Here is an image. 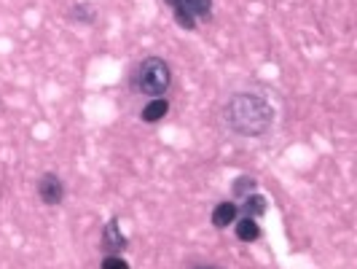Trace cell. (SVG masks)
<instances>
[{
  "mask_svg": "<svg viewBox=\"0 0 357 269\" xmlns=\"http://www.w3.org/2000/svg\"><path fill=\"white\" fill-rule=\"evenodd\" d=\"M223 122L239 138H264L274 124V106L255 92H239L223 106Z\"/></svg>",
  "mask_w": 357,
  "mask_h": 269,
  "instance_id": "6da1fadb",
  "label": "cell"
},
{
  "mask_svg": "<svg viewBox=\"0 0 357 269\" xmlns=\"http://www.w3.org/2000/svg\"><path fill=\"white\" fill-rule=\"evenodd\" d=\"M172 84V71L161 57H145L132 73V89L148 97H164Z\"/></svg>",
  "mask_w": 357,
  "mask_h": 269,
  "instance_id": "7a4b0ae2",
  "label": "cell"
},
{
  "mask_svg": "<svg viewBox=\"0 0 357 269\" xmlns=\"http://www.w3.org/2000/svg\"><path fill=\"white\" fill-rule=\"evenodd\" d=\"M183 30H197V19L213 17V0H164Z\"/></svg>",
  "mask_w": 357,
  "mask_h": 269,
  "instance_id": "3957f363",
  "label": "cell"
},
{
  "mask_svg": "<svg viewBox=\"0 0 357 269\" xmlns=\"http://www.w3.org/2000/svg\"><path fill=\"white\" fill-rule=\"evenodd\" d=\"M38 197L43 199V205H59L65 199V183L56 173H46L38 180Z\"/></svg>",
  "mask_w": 357,
  "mask_h": 269,
  "instance_id": "277c9868",
  "label": "cell"
},
{
  "mask_svg": "<svg viewBox=\"0 0 357 269\" xmlns=\"http://www.w3.org/2000/svg\"><path fill=\"white\" fill-rule=\"evenodd\" d=\"M126 245L129 242H126V237L119 229V218H110L105 224V229H102V251H105V256H121Z\"/></svg>",
  "mask_w": 357,
  "mask_h": 269,
  "instance_id": "5b68a950",
  "label": "cell"
},
{
  "mask_svg": "<svg viewBox=\"0 0 357 269\" xmlns=\"http://www.w3.org/2000/svg\"><path fill=\"white\" fill-rule=\"evenodd\" d=\"M213 226L215 229H229L234 221L239 218V205H234L231 199H226V202H218L213 208Z\"/></svg>",
  "mask_w": 357,
  "mask_h": 269,
  "instance_id": "8992f818",
  "label": "cell"
},
{
  "mask_svg": "<svg viewBox=\"0 0 357 269\" xmlns=\"http://www.w3.org/2000/svg\"><path fill=\"white\" fill-rule=\"evenodd\" d=\"M234 234H236V240H242V242H255V240L261 237V226H258L255 218L242 215V218L234 221Z\"/></svg>",
  "mask_w": 357,
  "mask_h": 269,
  "instance_id": "52a82bcc",
  "label": "cell"
},
{
  "mask_svg": "<svg viewBox=\"0 0 357 269\" xmlns=\"http://www.w3.org/2000/svg\"><path fill=\"white\" fill-rule=\"evenodd\" d=\"M167 113H169V103H167V97H153V100L140 110V119H143L145 124H156V122H161Z\"/></svg>",
  "mask_w": 357,
  "mask_h": 269,
  "instance_id": "ba28073f",
  "label": "cell"
},
{
  "mask_svg": "<svg viewBox=\"0 0 357 269\" xmlns=\"http://www.w3.org/2000/svg\"><path fill=\"white\" fill-rule=\"evenodd\" d=\"M245 215H250V218H258V215L266 213V197L264 194H258V191H252V194H248L245 197V202H242V208H239Z\"/></svg>",
  "mask_w": 357,
  "mask_h": 269,
  "instance_id": "9c48e42d",
  "label": "cell"
},
{
  "mask_svg": "<svg viewBox=\"0 0 357 269\" xmlns=\"http://www.w3.org/2000/svg\"><path fill=\"white\" fill-rule=\"evenodd\" d=\"M70 19L73 22H81V24H91V22H94V14L89 11L86 3H75L70 8Z\"/></svg>",
  "mask_w": 357,
  "mask_h": 269,
  "instance_id": "30bf717a",
  "label": "cell"
},
{
  "mask_svg": "<svg viewBox=\"0 0 357 269\" xmlns=\"http://www.w3.org/2000/svg\"><path fill=\"white\" fill-rule=\"evenodd\" d=\"M252 191H255V180L248 178V175L236 178V183H234V197H236V199H245L248 194H252Z\"/></svg>",
  "mask_w": 357,
  "mask_h": 269,
  "instance_id": "8fae6325",
  "label": "cell"
},
{
  "mask_svg": "<svg viewBox=\"0 0 357 269\" xmlns=\"http://www.w3.org/2000/svg\"><path fill=\"white\" fill-rule=\"evenodd\" d=\"M100 269H132L126 264L124 256H105L102 261H100Z\"/></svg>",
  "mask_w": 357,
  "mask_h": 269,
  "instance_id": "7c38bea8",
  "label": "cell"
},
{
  "mask_svg": "<svg viewBox=\"0 0 357 269\" xmlns=\"http://www.w3.org/2000/svg\"><path fill=\"white\" fill-rule=\"evenodd\" d=\"M197 269H215V267H197Z\"/></svg>",
  "mask_w": 357,
  "mask_h": 269,
  "instance_id": "4fadbf2b",
  "label": "cell"
}]
</instances>
